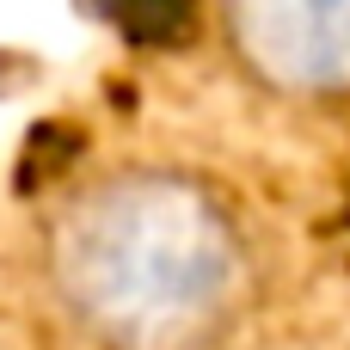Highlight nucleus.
<instances>
[{"instance_id": "7ed1b4c3", "label": "nucleus", "mask_w": 350, "mask_h": 350, "mask_svg": "<svg viewBox=\"0 0 350 350\" xmlns=\"http://www.w3.org/2000/svg\"><path fill=\"white\" fill-rule=\"evenodd\" d=\"M123 6V18L135 25V31H160V25H172L178 18V6L185 0H117Z\"/></svg>"}, {"instance_id": "f03ea898", "label": "nucleus", "mask_w": 350, "mask_h": 350, "mask_svg": "<svg viewBox=\"0 0 350 350\" xmlns=\"http://www.w3.org/2000/svg\"><path fill=\"white\" fill-rule=\"evenodd\" d=\"M234 74L289 111L350 105V0H215Z\"/></svg>"}, {"instance_id": "f257e3e1", "label": "nucleus", "mask_w": 350, "mask_h": 350, "mask_svg": "<svg viewBox=\"0 0 350 350\" xmlns=\"http://www.w3.org/2000/svg\"><path fill=\"white\" fill-rule=\"evenodd\" d=\"M37 295L80 350H221L265 295V258L221 178L123 160L43 209Z\"/></svg>"}]
</instances>
